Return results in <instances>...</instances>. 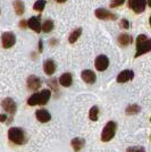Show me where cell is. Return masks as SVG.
Here are the masks:
<instances>
[{
  "instance_id": "6da1fadb",
  "label": "cell",
  "mask_w": 151,
  "mask_h": 152,
  "mask_svg": "<svg viewBox=\"0 0 151 152\" xmlns=\"http://www.w3.org/2000/svg\"><path fill=\"white\" fill-rule=\"evenodd\" d=\"M8 139L10 140V142H13L14 144L17 145H23L27 142V135L25 131L21 127H12L8 131Z\"/></svg>"
},
{
  "instance_id": "52a82bcc",
  "label": "cell",
  "mask_w": 151,
  "mask_h": 152,
  "mask_svg": "<svg viewBox=\"0 0 151 152\" xmlns=\"http://www.w3.org/2000/svg\"><path fill=\"white\" fill-rule=\"evenodd\" d=\"M1 107H2V109H4L5 111L13 115L16 113L17 104H16V102L14 101L12 98H5V99L2 100V102H1Z\"/></svg>"
},
{
  "instance_id": "4fadbf2b",
  "label": "cell",
  "mask_w": 151,
  "mask_h": 152,
  "mask_svg": "<svg viewBox=\"0 0 151 152\" xmlns=\"http://www.w3.org/2000/svg\"><path fill=\"white\" fill-rule=\"evenodd\" d=\"M81 77H82V80L84 81L85 83H88V84H93L95 82V80H97V76H95V72H92V70L90 69H84L81 73Z\"/></svg>"
},
{
  "instance_id": "5bb4252c",
  "label": "cell",
  "mask_w": 151,
  "mask_h": 152,
  "mask_svg": "<svg viewBox=\"0 0 151 152\" xmlns=\"http://www.w3.org/2000/svg\"><path fill=\"white\" fill-rule=\"evenodd\" d=\"M56 63L52 59H47L43 63V70L47 75H52L56 72Z\"/></svg>"
},
{
  "instance_id": "ac0fdd59",
  "label": "cell",
  "mask_w": 151,
  "mask_h": 152,
  "mask_svg": "<svg viewBox=\"0 0 151 152\" xmlns=\"http://www.w3.org/2000/svg\"><path fill=\"white\" fill-rule=\"evenodd\" d=\"M50 96H51V91L48 89H44L42 90L40 93H39V99H40V104L41 106H44L47 104L48 101L50 100Z\"/></svg>"
},
{
  "instance_id": "30bf717a",
  "label": "cell",
  "mask_w": 151,
  "mask_h": 152,
  "mask_svg": "<svg viewBox=\"0 0 151 152\" xmlns=\"http://www.w3.org/2000/svg\"><path fill=\"white\" fill-rule=\"evenodd\" d=\"M134 77V72L131 69H125L122 70L119 74L117 75V82L118 83H126L131 81Z\"/></svg>"
},
{
  "instance_id": "83f0119b",
  "label": "cell",
  "mask_w": 151,
  "mask_h": 152,
  "mask_svg": "<svg viewBox=\"0 0 151 152\" xmlns=\"http://www.w3.org/2000/svg\"><path fill=\"white\" fill-rule=\"evenodd\" d=\"M119 25H120V27H123V28H125V30H128V28H130V26H131V24H130L128 19L122 18V20H120V23H119Z\"/></svg>"
},
{
  "instance_id": "9a60e30c",
  "label": "cell",
  "mask_w": 151,
  "mask_h": 152,
  "mask_svg": "<svg viewBox=\"0 0 151 152\" xmlns=\"http://www.w3.org/2000/svg\"><path fill=\"white\" fill-rule=\"evenodd\" d=\"M59 84L65 88H69L73 84V76L70 73H64L63 75L59 77Z\"/></svg>"
},
{
  "instance_id": "e0dca14e",
  "label": "cell",
  "mask_w": 151,
  "mask_h": 152,
  "mask_svg": "<svg viewBox=\"0 0 151 152\" xmlns=\"http://www.w3.org/2000/svg\"><path fill=\"white\" fill-rule=\"evenodd\" d=\"M70 145H72L73 150L75 152H80L83 149V146L85 145V140L80 139V137H75V139L72 140Z\"/></svg>"
},
{
  "instance_id": "ba28073f",
  "label": "cell",
  "mask_w": 151,
  "mask_h": 152,
  "mask_svg": "<svg viewBox=\"0 0 151 152\" xmlns=\"http://www.w3.org/2000/svg\"><path fill=\"white\" fill-rule=\"evenodd\" d=\"M95 68H97V70L103 72V70L107 69L108 66H109V59H108L107 56L100 55V56H98V57L95 58Z\"/></svg>"
},
{
  "instance_id": "d6a6232c",
  "label": "cell",
  "mask_w": 151,
  "mask_h": 152,
  "mask_svg": "<svg viewBox=\"0 0 151 152\" xmlns=\"http://www.w3.org/2000/svg\"><path fill=\"white\" fill-rule=\"evenodd\" d=\"M57 2H59V4H63V2H65V1H67V0H56Z\"/></svg>"
},
{
  "instance_id": "7a4b0ae2",
  "label": "cell",
  "mask_w": 151,
  "mask_h": 152,
  "mask_svg": "<svg viewBox=\"0 0 151 152\" xmlns=\"http://www.w3.org/2000/svg\"><path fill=\"white\" fill-rule=\"evenodd\" d=\"M151 51V39L148 38L145 34H140L136 39V53L135 58L144 55Z\"/></svg>"
},
{
  "instance_id": "836d02e7",
  "label": "cell",
  "mask_w": 151,
  "mask_h": 152,
  "mask_svg": "<svg viewBox=\"0 0 151 152\" xmlns=\"http://www.w3.org/2000/svg\"><path fill=\"white\" fill-rule=\"evenodd\" d=\"M147 4L149 5V7H151V0H147Z\"/></svg>"
},
{
  "instance_id": "d590c367",
  "label": "cell",
  "mask_w": 151,
  "mask_h": 152,
  "mask_svg": "<svg viewBox=\"0 0 151 152\" xmlns=\"http://www.w3.org/2000/svg\"><path fill=\"white\" fill-rule=\"evenodd\" d=\"M150 121H151V119H150Z\"/></svg>"
},
{
  "instance_id": "7c38bea8",
  "label": "cell",
  "mask_w": 151,
  "mask_h": 152,
  "mask_svg": "<svg viewBox=\"0 0 151 152\" xmlns=\"http://www.w3.org/2000/svg\"><path fill=\"white\" fill-rule=\"evenodd\" d=\"M35 117H37V119L40 123H48L51 119L50 113L48 110H45V109H39V110H37Z\"/></svg>"
},
{
  "instance_id": "7402d4cb",
  "label": "cell",
  "mask_w": 151,
  "mask_h": 152,
  "mask_svg": "<svg viewBox=\"0 0 151 152\" xmlns=\"http://www.w3.org/2000/svg\"><path fill=\"white\" fill-rule=\"evenodd\" d=\"M89 117L90 119L93 121H97L99 118V107L98 106H93V107L90 109L89 111Z\"/></svg>"
},
{
  "instance_id": "e575fe53",
  "label": "cell",
  "mask_w": 151,
  "mask_h": 152,
  "mask_svg": "<svg viewBox=\"0 0 151 152\" xmlns=\"http://www.w3.org/2000/svg\"><path fill=\"white\" fill-rule=\"evenodd\" d=\"M149 22H150V25H151V16H150V18H149Z\"/></svg>"
},
{
  "instance_id": "44dd1931",
  "label": "cell",
  "mask_w": 151,
  "mask_h": 152,
  "mask_svg": "<svg viewBox=\"0 0 151 152\" xmlns=\"http://www.w3.org/2000/svg\"><path fill=\"white\" fill-rule=\"evenodd\" d=\"M55 27L54 20L52 19H45L44 23L41 25V31H43L44 33H50Z\"/></svg>"
},
{
  "instance_id": "d4e9b609",
  "label": "cell",
  "mask_w": 151,
  "mask_h": 152,
  "mask_svg": "<svg viewBox=\"0 0 151 152\" xmlns=\"http://www.w3.org/2000/svg\"><path fill=\"white\" fill-rule=\"evenodd\" d=\"M45 6V0H37V2L33 5V9L37 12H42Z\"/></svg>"
},
{
  "instance_id": "cb8c5ba5",
  "label": "cell",
  "mask_w": 151,
  "mask_h": 152,
  "mask_svg": "<svg viewBox=\"0 0 151 152\" xmlns=\"http://www.w3.org/2000/svg\"><path fill=\"white\" fill-rule=\"evenodd\" d=\"M27 104H29V106H37V104H40L39 93H34V94H32L31 96L27 99Z\"/></svg>"
},
{
  "instance_id": "4316f807",
  "label": "cell",
  "mask_w": 151,
  "mask_h": 152,
  "mask_svg": "<svg viewBox=\"0 0 151 152\" xmlns=\"http://www.w3.org/2000/svg\"><path fill=\"white\" fill-rule=\"evenodd\" d=\"M125 2V0H111L110 2V8H116V7L122 6Z\"/></svg>"
},
{
  "instance_id": "ffe728a7",
  "label": "cell",
  "mask_w": 151,
  "mask_h": 152,
  "mask_svg": "<svg viewBox=\"0 0 151 152\" xmlns=\"http://www.w3.org/2000/svg\"><path fill=\"white\" fill-rule=\"evenodd\" d=\"M81 34H82V28H81V27H77V28H75L74 31L69 34V37H68L69 43H75L76 41L78 40V38L81 37Z\"/></svg>"
},
{
  "instance_id": "d6986e66",
  "label": "cell",
  "mask_w": 151,
  "mask_h": 152,
  "mask_svg": "<svg viewBox=\"0 0 151 152\" xmlns=\"http://www.w3.org/2000/svg\"><path fill=\"white\" fill-rule=\"evenodd\" d=\"M14 9H15V13L18 16H22L24 12H25V6H24V2L22 0H15L14 1Z\"/></svg>"
},
{
  "instance_id": "f1b7e54d",
  "label": "cell",
  "mask_w": 151,
  "mask_h": 152,
  "mask_svg": "<svg viewBox=\"0 0 151 152\" xmlns=\"http://www.w3.org/2000/svg\"><path fill=\"white\" fill-rule=\"evenodd\" d=\"M57 80L56 78H51V80H49V81H48V84H49V85H50L51 86V89L54 90V91H58V86H57Z\"/></svg>"
},
{
  "instance_id": "3957f363",
  "label": "cell",
  "mask_w": 151,
  "mask_h": 152,
  "mask_svg": "<svg viewBox=\"0 0 151 152\" xmlns=\"http://www.w3.org/2000/svg\"><path fill=\"white\" fill-rule=\"evenodd\" d=\"M116 131H117V124L113 121H108L106 126L103 127L102 132H101V141L102 142H109L110 140H113V137L116 134Z\"/></svg>"
},
{
  "instance_id": "2e32d148",
  "label": "cell",
  "mask_w": 151,
  "mask_h": 152,
  "mask_svg": "<svg viewBox=\"0 0 151 152\" xmlns=\"http://www.w3.org/2000/svg\"><path fill=\"white\" fill-rule=\"evenodd\" d=\"M117 41H118L119 45H122V47H127V45H130L133 42V38L127 33H123V34L118 35Z\"/></svg>"
},
{
  "instance_id": "277c9868",
  "label": "cell",
  "mask_w": 151,
  "mask_h": 152,
  "mask_svg": "<svg viewBox=\"0 0 151 152\" xmlns=\"http://www.w3.org/2000/svg\"><path fill=\"white\" fill-rule=\"evenodd\" d=\"M1 42H2V47L4 48H12L16 43V35L13 32H5L1 35Z\"/></svg>"
},
{
  "instance_id": "484cf974",
  "label": "cell",
  "mask_w": 151,
  "mask_h": 152,
  "mask_svg": "<svg viewBox=\"0 0 151 152\" xmlns=\"http://www.w3.org/2000/svg\"><path fill=\"white\" fill-rule=\"evenodd\" d=\"M126 152H145V150L143 146H131L126 150Z\"/></svg>"
},
{
  "instance_id": "1f68e13d",
  "label": "cell",
  "mask_w": 151,
  "mask_h": 152,
  "mask_svg": "<svg viewBox=\"0 0 151 152\" xmlns=\"http://www.w3.org/2000/svg\"><path fill=\"white\" fill-rule=\"evenodd\" d=\"M42 50H43V42H42V40H40L39 41V51L41 52Z\"/></svg>"
},
{
  "instance_id": "603a6c76",
  "label": "cell",
  "mask_w": 151,
  "mask_h": 152,
  "mask_svg": "<svg viewBox=\"0 0 151 152\" xmlns=\"http://www.w3.org/2000/svg\"><path fill=\"white\" fill-rule=\"evenodd\" d=\"M140 110H141V108H140V106H138V104H130V106H127V108H126L125 113L126 115H136L140 113Z\"/></svg>"
},
{
  "instance_id": "9c48e42d",
  "label": "cell",
  "mask_w": 151,
  "mask_h": 152,
  "mask_svg": "<svg viewBox=\"0 0 151 152\" xmlns=\"http://www.w3.org/2000/svg\"><path fill=\"white\" fill-rule=\"evenodd\" d=\"M27 89L31 90V91H37L41 88V78L38 77V76L35 75H31L29 78H27Z\"/></svg>"
},
{
  "instance_id": "f546056e",
  "label": "cell",
  "mask_w": 151,
  "mask_h": 152,
  "mask_svg": "<svg viewBox=\"0 0 151 152\" xmlns=\"http://www.w3.org/2000/svg\"><path fill=\"white\" fill-rule=\"evenodd\" d=\"M19 26H21L22 28H26V27H27V20H24V19L21 20V22H19Z\"/></svg>"
},
{
  "instance_id": "8992f818",
  "label": "cell",
  "mask_w": 151,
  "mask_h": 152,
  "mask_svg": "<svg viewBox=\"0 0 151 152\" xmlns=\"http://www.w3.org/2000/svg\"><path fill=\"white\" fill-rule=\"evenodd\" d=\"M95 16H97V18L99 19H102V20H115V19L117 18V15L116 14H113L110 13L109 10L107 9H105V8H98V9H95Z\"/></svg>"
},
{
  "instance_id": "8fae6325",
  "label": "cell",
  "mask_w": 151,
  "mask_h": 152,
  "mask_svg": "<svg viewBox=\"0 0 151 152\" xmlns=\"http://www.w3.org/2000/svg\"><path fill=\"white\" fill-rule=\"evenodd\" d=\"M27 26L31 28L32 31L41 32V23H40V16H32L31 18L27 20Z\"/></svg>"
},
{
  "instance_id": "4dcf8cb0",
  "label": "cell",
  "mask_w": 151,
  "mask_h": 152,
  "mask_svg": "<svg viewBox=\"0 0 151 152\" xmlns=\"http://www.w3.org/2000/svg\"><path fill=\"white\" fill-rule=\"evenodd\" d=\"M7 121V116L5 114H1L0 115V121H2V123H5Z\"/></svg>"
},
{
  "instance_id": "5b68a950",
  "label": "cell",
  "mask_w": 151,
  "mask_h": 152,
  "mask_svg": "<svg viewBox=\"0 0 151 152\" xmlns=\"http://www.w3.org/2000/svg\"><path fill=\"white\" fill-rule=\"evenodd\" d=\"M128 7L135 14L143 13L145 7H147V0H130L128 1Z\"/></svg>"
}]
</instances>
